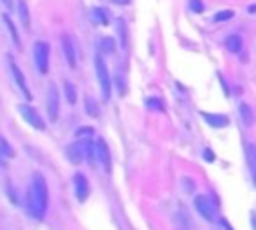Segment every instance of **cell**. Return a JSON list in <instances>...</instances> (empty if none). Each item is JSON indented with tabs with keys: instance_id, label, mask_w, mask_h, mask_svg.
I'll use <instances>...</instances> for the list:
<instances>
[{
	"instance_id": "ba28073f",
	"label": "cell",
	"mask_w": 256,
	"mask_h": 230,
	"mask_svg": "<svg viewBox=\"0 0 256 230\" xmlns=\"http://www.w3.org/2000/svg\"><path fill=\"white\" fill-rule=\"evenodd\" d=\"M60 42H62V52L66 56V62L70 68H76V48H74V40L70 34H62L60 36Z\"/></svg>"
},
{
	"instance_id": "cb8c5ba5",
	"label": "cell",
	"mask_w": 256,
	"mask_h": 230,
	"mask_svg": "<svg viewBox=\"0 0 256 230\" xmlns=\"http://www.w3.org/2000/svg\"><path fill=\"white\" fill-rule=\"evenodd\" d=\"M146 104H148L150 108H156V110H162V102H160V100H154V98H148V100H146Z\"/></svg>"
},
{
	"instance_id": "ac0fdd59",
	"label": "cell",
	"mask_w": 256,
	"mask_h": 230,
	"mask_svg": "<svg viewBox=\"0 0 256 230\" xmlns=\"http://www.w3.org/2000/svg\"><path fill=\"white\" fill-rule=\"evenodd\" d=\"M116 26H118V34H120V42H122V48H128V36H126V22L122 18L116 20Z\"/></svg>"
},
{
	"instance_id": "2e32d148",
	"label": "cell",
	"mask_w": 256,
	"mask_h": 230,
	"mask_svg": "<svg viewBox=\"0 0 256 230\" xmlns=\"http://www.w3.org/2000/svg\"><path fill=\"white\" fill-rule=\"evenodd\" d=\"M224 44H226V48H228L230 52H234V54L242 50V38H240L238 34H230V36L226 38V42H224Z\"/></svg>"
},
{
	"instance_id": "52a82bcc",
	"label": "cell",
	"mask_w": 256,
	"mask_h": 230,
	"mask_svg": "<svg viewBox=\"0 0 256 230\" xmlns=\"http://www.w3.org/2000/svg\"><path fill=\"white\" fill-rule=\"evenodd\" d=\"M18 112H20V116L30 124V126H34L36 130H44L46 126H44V120L40 118V114L32 108V106H28V104H20L18 106Z\"/></svg>"
},
{
	"instance_id": "7402d4cb",
	"label": "cell",
	"mask_w": 256,
	"mask_h": 230,
	"mask_svg": "<svg viewBox=\"0 0 256 230\" xmlns=\"http://www.w3.org/2000/svg\"><path fill=\"white\" fill-rule=\"evenodd\" d=\"M234 16V10H222L214 16V22H222V20H230Z\"/></svg>"
},
{
	"instance_id": "277c9868",
	"label": "cell",
	"mask_w": 256,
	"mask_h": 230,
	"mask_svg": "<svg viewBox=\"0 0 256 230\" xmlns=\"http://www.w3.org/2000/svg\"><path fill=\"white\" fill-rule=\"evenodd\" d=\"M34 62H36V68L40 74H46L48 72V58H50V46L44 42V40H36L34 42Z\"/></svg>"
},
{
	"instance_id": "5bb4252c",
	"label": "cell",
	"mask_w": 256,
	"mask_h": 230,
	"mask_svg": "<svg viewBox=\"0 0 256 230\" xmlns=\"http://www.w3.org/2000/svg\"><path fill=\"white\" fill-rule=\"evenodd\" d=\"M98 44H100V46H98V52H100V54H112V52L116 50V42H114V38H110V36L100 38Z\"/></svg>"
},
{
	"instance_id": "4316f807",
	"label": "cell",
	"mask_w": 256,
	"mask_h": 230,
	"mask_svg": "<svg viewBox=\"0 0 256 230\" xmlns=\"http://www.w3.org/2000/svg\"><path fill=\"white\" fill-rule=\"evenodd\" d=\"M2 4H4L6 8H12V0H2Z\"/></svg>"
},
{
	"instance_id": "9a60e30c",
	"label": "cell",
	"mask_w": 256,
	"mask_h": 230,
	"mask_svg": "<svg viewBox=\"0 0 256 230\" xmlns=\"http://www.w3.org/2000/svg\"><path fill=\"white\" fill-rule=\"evenodd\" d=\"M90 18H92L96 24H108V20H110V16H108V10H106V8H92Z\"/></svg>"
},
{
	"instance_id": "5b68a950",
	"label": "cell",
	"mask_w": 256,
	"mask_h": 230,
	"mask_svg": "<svg viewBox=\"0 0 256 230\" xmlns=\"http://www.w3.org/2000/svg\"><path fill=\"white\" fill-rule=\"evenodd\" d=\"M94 162L102 166V170L108 174L110 168H112V162H110V150H108V144L102 140V138H96L94 140Z\"/></svg>"
},
{
	"instance_id": "9c48e42d",
	"label": "cell",
	"mask_w": 256,
	"mask_h": 230,
	"mask_svg": "<svg viewBox=\"0 0 256 230\" xmlns=\"http://www.w3.org/2000/svg\"><path fill=\"white\" fill-rule=\"evenodd\" d=\"M194 206H196V210L200 212L202 218H206V220L214 218V204H212V200L208 196H196Z\"/></svg>"
},
{
	"instance_id": "83f0119b",
	"label": "cell",
	"mask_w": 256,
	"mask_h": 230,
	"mask_svg": "<svg viewBox=\"0 0 256 230\" xmlns=\"http://www.w3.org/2000/svg\"><path fill=\"white\" fill-rule=\"evenodd\" d=\"M250 216H252V226H254V230H256V214H254V212H252V214H250Z\"/></svg>"
},
{
	"instance_id": "8992f818",
	"label": "cell",
	"mask_w": 256,
	"mask_h": 230,
	"mask_svg": "<svg viewBox=\"0 0 256 230\" xmlns=\"http://www.w3.org/2000/svg\"><path fill=\"white\" fill-rule=\"evenodd\" d=\"M46 108H48V118L50 122L58 120V110H60V94L56 84H48V96H46Z\"/></svg>"
},
{
	"instance_id": "3957f363",
	"label": "cell",
	"mask_w": 256,
	"mask_h": 230,
	"mask_svg": "<svg viewBox=\"0 0 256 230\" xmlns=\"http://www.w3.org/2000/svg\"><path fill=\"white\" fill-rule=\"evenodd\" d=\"M94 68H96V78L100 82V88H102V98L108 100L110 98V88H112V80H110V74H108V68L102 60V54L98 52L94 56Z\"/></svg>"
},
{
	"instance_id": "ffe728a7",
	"label": "cell",
	"mask_w": 256,
	"mask_h": 230,
	"mask_svg": "<svg viewBox=\"0 0 256 230\" xmlns=\"http://www.w3.org/2000/svg\"><path fill=\"white\" fill-rule=\"evenodd\" d=\"M64 94H66V100L70 102V104H76V88L66 80L64 82Z\"/></svg>"
},
{
	"instance_id": "d6986e66",
	"label": "cell",
	"mask_w": 256,
	"mask_h": 230,
	"mask_svg": "<svg viewBox=\"0 0 256 230\" xmlns=\"http://www.w3.org/2000/svg\"><path fill=\"white\" fill-rule=\"evenodd\" d=\"M84 106H86V112H88L90 116H98V104L94 102V98H92L90 94H86V98H84Z\"/></svg>"
},
{
	"instance_id": "7a4b0ae2",
	"label": "cell",
	"mask_w": 256,
	"mask_h": 230,
	"mask_svg": "<svg viewBox=\"0 0 256 230\" xmlns=\"http://www.w3.org/2000/svg\"><path fill=\"white\" fill-rule=\"evenodd\" d=\"M66 154H68V158H70L72 164H80L84 158H88L94 164V142L92 140H86V138H80V140L72 142L66 148Z\"/></svg>"
},
{
	"instance_id": "603a6c76",
	"label": "cell",
	"mask_w": 256,
	"mask_h": 230,
	"mask_svg": "<svg viewBox=\"0 0 256 230\" xmlns=\"http://www.w3.org/2000/svg\"><path fill=\"white\" fill-rule=\"evenodd\" d=\"M190 8H192L196 14H200V12L204 10V4H202L200 0H190Z\"/></svg>"
},
{
	"instance_id": "44dd1931",
	"label": "cell",
	"mask_w": 256,
	"mask_h": 230,
	"mask_svg": "<svg viewBox=\"0 0 256 230\" xmlns=\"http://www.w3.org/2000/svg\"><path fill=\"white\" fill-rule=\"evenodd\" d=\"M240 114H242V118H244V122H246V124H252L254 116H252V112H250V106H248V104H242V106H240Z\"/></svg>"
},
{
	"instance_id": "8fae6325",
	"label": "cell",
	"mask_w": 256,
	"mask_h": 230,
	"mask_svg": "<svg viewBox=\"0 0 256 230\" xmlns=\"http://www.w3.org/2000/svg\"><path fill=\"white\" fill-rule=\"evenodd\" d=\"M74 188H76V198L80 202H84L90 192V186H88V180L84 174H74Z\"/></svg>"
},
{
	"instance_id": "6da1fadb",
	"label": "cell",
	"mask_w": 256,
	"mask_h": 230,
	"mask_svg": "<svg viewBox=\"0 0 256 230\" xmlns=\"http://www.w3.org/2000/svg\"><path fill=\"white\" fill-rule=\"evenodd\" d=\"M26 204H28V212L36 220L44 218L46 208H48V186H46V180H44V176L40 172L32 174V180H30V186H28Z\"/></svg>"
},
{
	"instance_id": "e0dca14e",
	"label": "cell",
	"mask_w": 256,
	"mask_h": 230,
	"mask_svg": "<svg viewBox=\"0 0 256 230\" xmlns=\"http://www.w3.org/2000/svg\"><path fill=\"white\" fill-rule=\"evenodd\" d=\"M2 18H4V22H6V26H8V30H10V36H12V40H14V44H16V48H20V36H18V32H16V26L12 24V20H10V16H8V14H4Z\"/></svg>"
},
{
	"instance_id": "484cf974",
	"label": "cell",
	"mask_w": 256,
	"mask_h": 230,
	"mask_svg": "<svg viewBox=\"0 0 256 230\" xmlns=\"http://www.w3.org/2000/svg\"><path fill=\"white\" fill-rule=\"evenodd\" d=\"M110 2H114V4H122V6H124V4H128L130 0H110Z\"/></svg>"
},
{
	"instance_id": "d4e9b609",
	"label": "cell",
	"mask_w": 256,
	"mask_h": 230,
	"mask_svg": "<svg viewBox=\"0 0 256 230\" xmlns=\"http://www.w3.org/2000/svg\"><path fill=\"white\" fill-rule=\"evenodd\" d=\"M204 156H206V160H210V162L214 160V156H212V152H210V150H206V152H204Z\"/></svg>"
},
{
	"instance_id": "4fadbf2b",
	"label": "cell",
	"mask_w": 256,
	"mask_h": 230,
	"mask_svg": "<svg viewBox=\"0 0 256 230\" xmlns=\"http://www.w3.org/2000/svg\"><path fill=\"white\" fill-rule=\"evenodd\" d=\"M18 18H20L22 26L26 30H30V12H28V6L24 0H18Z\"/></svg>"
},
{
	"instance_id": "30bf717a",
	"label": "cell",
	"mask_w": 256,
	"mask_h": 230,
	"mask_svg": "<svg viewBox=\"0 0 256 230\" xmlns=\"http://www.w3.org/2000/svg\"><path fill=\"white\" fill-rule=\"evenodd\" d=\"M8 64H10V70H12V76H14L16 84H18V88H20V90H22V94L30 100V98H32V94H30V90H28V86H26V80H24V76H22L20 68H18V66H16V62L12 60V56H8Z\"/></svg>"
},
{
	"instance_id": "7c38bea8",
	"label": "cell",
	"mask_w": 256,
	"mask_h": 230,
	"mask_svg": "<svg viewBox=\"0 0 256 230\" xmlns=\"http://www.w3.org/2000/svg\"><path fill=\"white\" fill-rule=\"evenodd\" d=\"M202 118H204L210 126H214V128H224V126H228V118H226L224 114H208V112H204Z\"/></svg>"
}]
</instances>
